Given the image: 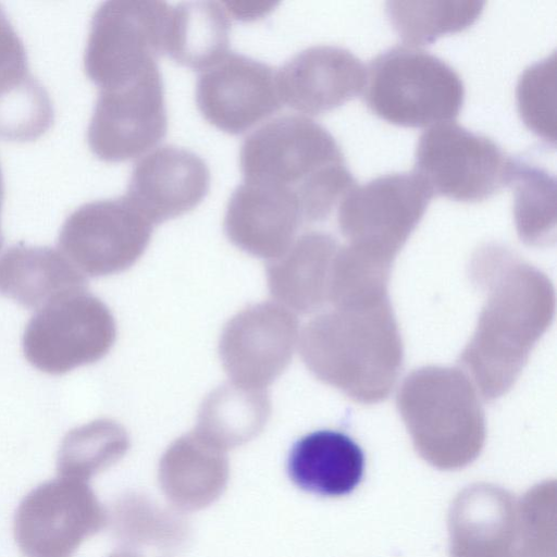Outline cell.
<instances>
[{
    "mask_svg": "<svg viewBox=\"0 0 557 557\" xmlns=\"http://www.w3.org/2000/svg\"><path fill=\"white\" fill-rule=\"evenodd\" d=\"M494 274H484L488 298L460 362L471 371L486 399L506 393L554 312L547 277L508 249L486 245Z\"/></svg>",
    "mask_w": 557,
    "mask_h": 557,
    "instance_id": "cell-1",
    "label": "cell"
},
{
    "mask_svg": "<svg viewBox=\"0 0 557 557\" xmlns=\"http://www.w3.org/2000/svg\"><path fill=\"white\" fill-rule=\"evenodd\" d=\"M298 346L318 380L367 404L388 396L403 362L401 338L388 300L315 315L299 333Z\"/></svg>",
    "mask_w": 557,
    "mask_h": 557,
    "instance_id": "cell-2",
    "label": "cell"
},
{
    "mask_svg": "<svg viewBox=\"0 0 557 557\" xmlns=\"http://www.w3.org/2000/svg\"><path fill=\"white\" fill-rule=\"evenodd\" d=\"M420 456L442 470H457L481 453L483 410L469 379L457 369L425 367L407 376L397 398Z\"/></svg>",
    "mask_w": 557,
    "mask_h": 557,
    "instance_id": "cell-3",
    "label": "cell"
},
{
    "mask_svg": "<svg viewBox=\"0 0 557 557\" xmlns=\"http://www.w3.org/2000/svg\"><path fill=\"white\" fill-rule=\"evenodd\" d=\"M362 91L375 115L405 127L454 121L465 99L462 81L450 65L410 46L376 55L366 69Z\"/></svg>",
    "mask_w": 557,
    "mask_h": 557,
    "instance_id": "cell-4",
    "label": "cell"
},
{
    "mask_svg": "<svg viewBox=\"0 0 557 557\" xmlns=\"http://www.w3.org/2000/svg\"><path fill=\"white\" fill-rule=\"evenodd\" d=\"M517 164L490 137L448 121L422 133L413 173L433 196L476 202L510 185Z\"/></svg>",
    "mask_w": 557,
    "mask_h": 557,
    "instance_id": "cell-5",
    "label": "cell"
},
{
    "mask_svg": "<svg viewBox=\"0 0 557 557\" xmlns=\"http://www.w3.org/2000/svg\"><path fill=\"white\" fill-rule=\"evenodd\" d=\"M115 337L111 311L84 289L59 296L36 310L26 324L22 345L33 367L59 375L100 360Z\"/></svg>",
    "mask_w": 557,
    "mask_h": 557,
    "instance_id": "cell-6",
    "label": "cell"
},
{
    "mask_svg": "<svg viewBox=\"0 0 557 557\" xmlns=\"http://www.w3.org/2000/svg\"><path fill=\"white\" fill-rule=\"evenodd\" d=\"M342 163L344 154L335 138L304 115H283L261 125L245 138L239 152L244 181L287 188L298 200L332 166Z\"/></svg>",
    "mask_w": 557,
    "mask_h": 557,
    "instance_id": "cell-7",
    "label": "cell"
},
{
    "mask_svg": "<svg viewBox=\"0 0 557 557\" xmlns=\"http://www.w3.org/2000/svg\"><path fill=\"white\" fill-rule=\"evenodd\" d=\"M170 7L163 1L112 0L95 12L84 69L102 88L122 85L156 62L163 52Z\"/></svg>",
    "mask_w": 557,
    "mask_h": 557,
    "instance_id": "cell-8",
    "label": "cell"
},
{
    "mask_svg": "<svg viewBox=\"0 0 557 557\" xmlns=\"http://www.w3.org/2000/svg\"><path fill=\"white\" fill-rule=\"evenodd\" d=\"M433 197L416 173H393L355 185L341 200L337 222L351 245L393 262Z\"/></svg>",
    "mask_w": 557,
    "mask_h": 557,
    "instance_id": "cell-9",
    "label": "cell"
},
{
    "mask_svg": "<svg viewBox=\"0 0 557 557\" xmlns=\"http://www.w3.org/2000/svg\"><path fill=\"white\" fill-rule=\"evenodd\" d=\"M104 523V511L86 481L60 476L21 500L13 523L25 557H72Z\"/></svg>",
    "mask_w": 557,
    "mask_h": 557,
    "instance_id": "cell-10",
    "label": "cell"
},
{
    "mask_svg": "<svg viewBox=\"0 0 557 557\" xmlns=\"http://www.w3.org/2000/svg\"><path fill=\"white\" fill-rule=\"evenodd\" d=\"M166 131L163 83L154 62L137 77L100 89L87 140L99 159L122 162L154 148Z\"/></svg>",
    "mask_w": 557,
    "mask_h": 557,
    "instance_id": "cell-11",
    "label": "cell"
},
{
    "mask_svg": "<svg viewBox=\"0 0 557 557\" xmlns=\"http://www.w3.org/2000/svg\"><path fill=\"white\" fill-rule=\"evenodd\" d=\"M153 225L124 196L86 202L64 221L60 251L89 276L131 268L149 245Z\"/></svg>",
    "mask_w": 557,
    "mask_h": 557,
    "instance_id": "cell-12",
    "label": "cell"
},
{
    "mask_svg": "<svg viewBox=\"0 0 557 557\" xmlns=\"http://www.w3.org/2000/svg\"><path fill=\"white\" fill-rule=\"evenodd\" d=\"M299 326L293 311L277 302L246 307L225 324L219 354L232 383L264 389L288 367L298 345Z\"/></svg>",
    "mask_w": 557,
    "mask_h": 557,
    "instance_id": "cell-13",
    "label": "cell"
},
{
    "mask_svg": "<svg viewBox=\"0 0 557 557\" xmlns=\"http://www.w3.org/2000/svg\"><path fill=\"white\" fill-rule=\"evenodd\" d=\"M196 102L208 123L242 134L281 108L276 71L246 55L227 53L199 75Z\"/></svg>",
    "mask_w": 557,
    "mask_h": 557,
    "instance_id": "cell-14",
    "label": "cell"
},
{
    "mask_svg": "<svg viewBox=\"0 0 557 557\" xmlns=\"http://www.w3.org/2000/svg\"><path fill=\"white\" fill-rule=\"evenodd\" d=\"M210 188V171L195 152L159 147L135 165L125 197L152 224L195 209Z\"/></svg>",
    "mask_w": 557,
    "mask_h": 557,
    "instance_id": "cell-15",
    "label": "cell"
},
{
    "mask_svg": "<svg viewBox=\"0 0 557 557\" xmlns=\"http://www.w3.org/2000/svg\"><path fill=\"white\" fill-rule=\"evenodd\" d=\"M282 104L309 115L334 110L363 90L366 67L349 50L309 47L276 71Z\"/></svg>",
    "mask_w": 557,
    "mask_h": 557,
    "instance_id": "cell-16",
    "label": "cell"
},
{
    "mask_svg": "<svg viewBox=\"0 0 557 557\" xmlns=\"http://www.w3.org/2000/svg\"><path fill=\"white\" fill-rule=\"evenodd\" d=\"M302 222L300 203L294 191L244 181L227 202L224 231L239 249L273 260L293 244Z\"/></svg>",
    "mask_w": 557,
    "mask_h": 557,
    "instance_id": "cell-17",
    "label": "cell"
},
{
    "mask_svg": "<svg viewBox=\"0 0 557 557\" xmlns=\"http://www.w3.org/2000/svg\"><path fill=\"white\" fill-rule=\"evenodd\" d=\"M448 529L450 557H516L517 503L497 485L472 484L454 499Z\"/></svg>",
    "mask_w": 557,
    "mask_h": 557,
    "instance_id": "cell-18",
    "label": "cell"
},
{
    "mask_svg": "<svg viewBox=\"0 0 557 557\" xmlns=\"http://www.w3.org/2000/svg\"><path fill=\"white\" fill-rule=\"evenodd\" d=\"M334 237L308 232L295 238L288 249L267 267L270 294L290 311L310 313L327 301L329 282L338 249Z\"/></svg>",
    "mask_w": 557,
    "mask_h": 557,
    "instance_id": "cell-19",
    "label": "cell"
},
{
    "mask_svg": "<svg viewBox=\"0 0 557 557\" xmlns=\"http://www.w3.org/2000/svg\"><path fill=\"white\" fill-rule=\"evenodd\" d=\"M364 465L363 450L350 436L334 430H319L293 445L287 472L306 492L339 497L360 484Z\"/></svg>",
    "mask_w": 557,
    "mask_h": 557,
    "instance_id": "cell-20",
    "label": "cell"
},
{
    "mask_svg": "<svg viewBox=\"0 0 557 557\" xmlns=\"http://www.w3.org/2000/svg\"><path fill=\"white\" fill-rule=\"evenodd\" d=\"M86 289L84 274L51 247L15 245L0 258V295L28 309Z\"/></svg>",
    "mask_w": 557,
    "mask_h": 557,
    "instance_id": "cell-21",
    "label": "cell"
},
{
    "mask_svg": "<svg viewBox=\"0 0 557 557\" xmlns=\"http://www.w3.org/2000/svg\"><path fill=\"white\" fill-rule=\"evenodd\" d=\"M230 30L223 3L182 2L170 7L163 52L182 65L205 71L228 53Z\"/></svg>",
    "mask_w": 557,
    "mask_h": 557,
    "instance_id": "cell-22",
    "label": "cell"
},
{
    "mask_svg": "<svg viewBox=\"0 0 557 557\" xmlns=\"http://www.w3.org/2000/svg\"><path fill=\"white\" fill-rule=\"evenodd\" d=\"M270 413L264 389L226 384L212 391L201 404L197 431L220 448L232 447L258 435Z\"/></svg>",
    "mask_w": 557,
    "mask_h": 557,
    "instance_id": "cell-23",
    "label": "cell"
},
{
    "mask_svg": "<svg viewBox=\"0 0 557 557\" xmlns=\"http://www.w3.org/2000/svg\"><path fill=\"white\" fill-rule=\"evenodd\" d=\"M483 5L482 1H389L386 12L406 46L418 48L468 28Z\"/></svg>",
    "mask_w": 557,
    "mask_h": 557,
    "instance_id": "cell-24",
    "label": "cell"
},
{
    "mask_svg": "<svg viewBox=\"0 0 557 557\" xmlns=\"http://www.w3.org/2000/svg\"><path fill=\"white\" fill-rule=\"evenodd\" d=\"M128 448L122 425L98 419L71 430L63 438L57 461L58 475L88 481L119 460Z\"/></svg>",
    "mask_w": 557,
    "mask_h": 557,
    "instance_id": "cell-25",
    "label": "cell"
},
{
    "mask_svg": "<svg viewBox=\"0 0 557 557\" xmlns=\"http://www.w3.org/2000/svg\"><path fill=\"white\" fill-rule=\"evenodd\" d=\"M513 216L521 239L530 245L555 236L556 183L544 170L518 161L513 178Z\"/></svg>",
    "mask_w": 557,
    "mask_h": 557,
    "instance_id": "cell-26",
    "label": "cell"
},
{
    "mask_svg": "<svg viewBox=\"0 0 557 557\" xmlns=\"http://www.w3.org/2000/svg\"><path fill=\"white\" fill-rule=\"evenodd\" d=\"M53 122L49 94L30 72L0 89V138L30 141Z\"/></svg>",
    "mask_w": 557,
    "mask_h": 557,
    "instance_id": "cell-27",
    "label": "cell"
},
{
    "mask_svg": "<svg viewBox=\"0 0 557 557\" xmlns=\"http://www.w3.org/2000/svg\"><path fill=\"white\" fill-rule=\"evenodd\" d=\"M516 557H555L556 483L530 488L517 504Z\"/></svg>",
    "mask_w": 557,
    "mask_h": 557,
    "instance_id": "cell-28",
    "label": "cell"
},
{
    "mask_svg": "<svg viewBox=\"0 0 557 557\" xmlns=\"http://www.w3.org/2000/svg\"><path fill=\"white\" fill-rule=\"evenodd\" d=\"M555 54L532 66L521 75L517 86L518 110L524 124L543 139L555 143Z\"/></svg>",
    "mask_w": 557,
    "mask_h": 557,
    "instance_id": "cell-29",
    "label": "cell"
},
{
    "mask_svg": "<svg viewBox=\"0 0 557 557\" xmlns=\"http://www.w3.org/2000/svg\"><path fill=\"white\" fill-rule=\"evenodd\" d=\"M27 73L24 45L0 7V89Z\"/></svg>",
    "mask_w": 557,
    "mask_h": 557,
    "instance_id": "cell-30",
    "label": "cell"
},
{
    "mask_svg": "<svg viewBox=\"0 0 557 557\" xmlns=\"http://www.w3.org/2000/svg\"><path fill=\"white\" fill-rule=\"evenodd\" d=\"M3 180H2V173H1V166H0V214H1V208H2V201H3ZM2 245V237H1V227H0V249Z\"/></svg>",
    "mask_w": 557,
    "mask_h": 557,
    "instance_id": "cell-31",
    "label": "cell"
}]
</instances>
